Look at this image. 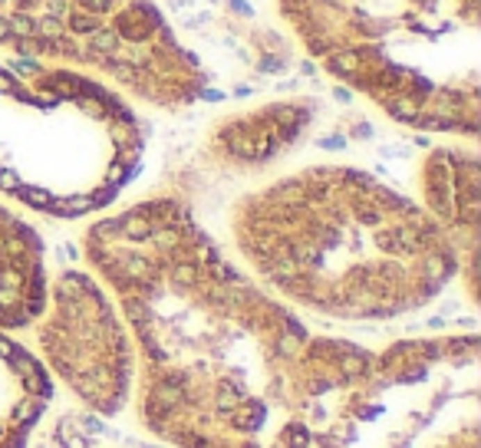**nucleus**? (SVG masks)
<instances>
[{"mask_svg": "<svg viewBox=\"0 0 481 448\" xmlns=\"http://www.w3.org/2000/svg\"><path fill=\"white\" fill-rule=\"evenodd\" d=\"M83 257L136 343V415L168 448H313L373 353L310 330L175 195L96 218Z\"/></svg>", "mask_w": 481, "mask_h": 448, "instance_id": "1", "label": "nucleus"}, {"mask_svg": "<svg viewBox=\"0 0 481 448\" xmlns=\"http://www.w3.org/2000/svg\"><path fill=\"white\" fill-rule=\"evenodd\" d=\"M228 231L264 290L340 323H389L458 284L455 248L425 208L356 165H304L244 191Z\"/></svg>", "mask_w": 481, "mask_h": 448, "instance_id": "2", "label": "nucleus"}, {"mask_svg": "<svg viewBox=\"0 0 481 448\" xmlns=\"http://www.w3.org/2000/svg\"><path fill=\"white\" fill-rule=\"evenodd\" d=\"M307 56L396 125L475 142L481 0H277Z\"/></svg>", "mask_w": 481, "mask_h": 448, "instance_id": "3", "label": "nucleus"}, {"mask_svg": "<svg viewBox=\"0 0 481 448\" xmlns=\"http://www.w3.org/2000/svg\"><path fill=\"white\" fill-rule=\"evenodd\" d=\"M145 159V125L96 76L0 63V198L56 221L109 211Z\"/></svg>", "mask_w": 481, "mask_h": 448, "instance_id": "4", "label": "nucleus"}, {"mask_svg": "<svg viewBox=\"0 0 481 448\" xmlns=\"http://www.w3.org/2000/svg\"><path fill=\"white\" fill-rule=\"evenodd\" d=\"M0 50L89 73L162 112L208 93L204 63L152 0H0Z\"/></svg>", "mask_w": 481, "mask_h": 448, "instance_id": "5", "label": "nucleus"}, {"mask_svg": "<svg viewBox=\"0 0 481 448\" xmlns=\"http://www.w3.org/2000/svg\"><path fill=\"white\" fill-rule=\"evenodd\" d=\"M313 448H481L478 336H409L373 349Z\"/></svg>", "mask_w": 481, "mask_h": 448, "instance_id": "6", "label": "nucleus"}, {"mask_svg": "<svg viewBox=\"0 0 481 448\" xmlns=\"http://www.w3.org/2000/svg\"><path fill=\"white\" fill-rule=\"evenodd\" d=\"M53 383L96 415H119L136 392V343L113 294L92 271L50 277L43 313L30 326Z\"/></svg>", "mask_w": 481, "mask_h": 448, "instance_id": "7", "label": "nucleus"}, {"mask_svg": "<svg viewBox=\"0 0 481 448\" xmlns=\"http://www.w3.org/2000/svg\"><path fill=\"white\" fill-rule=\"evenodd\" d=\"M317 122L313 99H267L228 112L208 125L202 142L204 162L221 172L254 175L287 159Z\"/></svg>", "mask_w": 481, "mask_h": 448, "instance_id": "8", "label": "nucleus"}, {"mask_svg": "<svg viewBox=\"0 0 481 448\" xmlns=\"http://www.w3.org/2000/svg\"><path fill=\"white\" fill-rule=\"evenodd\" d=\"M478 155L471 145H435L418 162V205L448 237L458 257V284L478 297Z\"/></svg>", "mask_w": 481, "mask_h": 448, "instance_id": "9", "label": "nucleus"}, {"mask_svg": "<svg viewBox=\"0 0 481 448\" xmlns=\"http://www.w3.org/2000/svg\"><path fill=\"white\" fill-rule=\"evenodd\" d=\"M47 294L50 271L43 237L7 201H0V330H30L43 313Z\"/></svg>", "mask_w": 481, "mask_h": 448, "instance_id": "10", "label": "nucleus"}, {"mask_svg": "<svg viewBox=\"0 0 481 448\" xmlns=\"http://www.w3.org/2000/svg\"><path fill=\"white\" fill-rule=\"evenodd\" d=\"M53 386L37 353L0 330V448H30L53 402Z\"/></svg>", "mask_w": 481, "mask_h": 448, "instance_id": "11", "label": "nucleus"}]
</instances>
